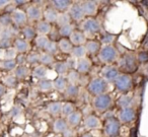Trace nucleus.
<instances>
[{
    "instance_id": "obj_1",
    "label": "nucleus",
    "mask_w": 148,
    "mask_h": 137,
    "mask_svg": "<svg viewBox=\"0 0 148 137\" xmlns=\"http://www.w3.org/2000/svg\"><path fill=\"white\" fill-rule=\"evenodd\" d=\"M108 88H109V83L101 77H95L89 81L87 84V92L91 96H101L103 94H108Z\"/></svg>"
},
{
    "instance_id": "obj_2",
    "label": "nucleus",
    "mask_w": 148,
    "mask_h": 137,
    "mask_svg": "<svg viewBox=\"0 0 148 137\" xmlns=\"http://www.w3.org/2000/svg\"><path fill=\"white\" fill-rule=\"evenodd\" d=\"M97 56H99V61L107 65H110L118 59V51L113 45L101 46Z\"/></svg>"
},
{
    "instance_id": "obj_3",
    "label": "nucleus",
    "mask_w": 148,
    "mask_h": 137,
    "mask_svg": "<svg viewBox=\"0 0 148 137\" xmlns=\"http://www.w3.org/2000/svg\"><path fill=\"white\" fill-rule=\"evenodd\" d=\"M114 84H115V87L118 92L126 94L132 89L133 79H132L131 75H129V74L121 73L117 77V79L114 81Z\"/></svg>"
},
{
    "instance_id": "obj_4",
    "label": "nucleus",
    "mask_w": 148,
    "mask_h": 137,
    "mask_svg": "<svg viewBox=\"0 0 148 137\" xmlns=\"http://www.w3.org/2000/svg\"><path fill=\"white\" fill-rule=\"evenodd\" d=\"M113 105L112 96L109 94H103L101 96H97L92 100V106L95 110L99 113H103L108 111Z\"/></svg>"
},
{
    "instance_id": "obj_5",
    "label": "nucleus",
    "mask_w": 148,
    "mask_h": 137,
    "mask_svg": "<svg viewBox=\"0 0 148 137\" xmlns=\"http://www.w3.org/2000/svg\"><path fill=\"white\" fill-rule=\"evenodd\" d=\"M81 32L88 35H95L101 31V25L95 17H86L80 25Z\"/></svg>"
},
{
    "instance_id": "obj_6",
    "label": "nucleus",
    "mask_w": 148,
    "mask_h": 137,
    "mask_svg": "<svg viewBox=\"0 0 148 137\" xmlns=\"http://www.w3.org/2000/svg\"><path fill=\"white\" fill-rule=\"evenodd\" d=\"M103 131L107 137H117L121 131V123L115 117H110L106 120Z\"/></svg>"
},
{
    "instance_id": "obj_7",
    "label": "nucleus",
    "mask_w": 148,
    "mask_h": 137,
    "mask_svg": "<svg viewBox=\"0 0 148 137\" xmlns=\"http://www.w3.org/2000/svg\"><path fill=\"white\" fill-rule=\"evenodd\" d=\"M11 21H12V25H16V27H25L27 23V17L25 11L23 9L15 8L10 12Z\"/></svg>"
},
{
    "instance_id": "obj_8",
    "label": "nucleus",
    "mask_w": 148,
    "mask_h": 137,
    "mask_svg": "<svg viewBox=\"0 0 148 137\" xmlns=\"http://www.w3.org/2000/svg\"><path fill=\"white\" fill-rule=\"evenodd\" d=\"M136 118V111L133 108H125L121 109L118 115V120L122 124H129L133 122Z\"/></svg>"
},
{
    "instance_id": "obj_9",
    "label": "nucleus",
    "mask_w": 148,
    "mask_h": 137,
    "mask_svg": "<svg viewBox=\"0 0 148 137\" xmlns=\"http://www.w3.org/2000/svg\"><path fill=\"white\" fill-rule=\"evenodd\" d=\"M103 76L101 78L106 80L108 83H111V82H114L117 77L120 75V70L118 67L116 66H113V65H107L105 68L103 69Z\"/></svg>"
},
{
    "instance_id": "obj_10",
    "label": "nucleus",
    "mask_w": 148,
    "mask_h": 137,
    "mask_svg": "<svg viewBox=\"0 0 148 137\" xmlns=\"http://www.w3.org/2000/svg\"><path fill=\"white\" fill-rule=\"evenodd\" d=\"M68 14L74 21H82L85 17L81 7V3H72L68 10Z\"/></svg>"
},
{
    "instance_id": "obj_11",
    "label": "nucleus",
    "mask_w": 148,
    "mask_h": 137,
    "mask_svg": "<svg viewBox=\"0 0 148 137\" xmlns=\"http://www.w3.org/2000/svg\"><path fill=\"white\" fill-rule=\"evenodd\" d=\"M27 21H40L43 17V10L40 6L36 4H32L25 10Z\"/></svg>"
},
{
    "instance_id": "obj_12",
    "label": "nucleus",
    "mask_w": 148,
    "mask_h": 137,
    "mask_svg": "<svg viewBox=\"0 0 148 137\" xmlns=\"http://www.w3.org/2000/svg\"><path fill=\"white\" fill-rule=\"evenodd\" d=\"M91 68V61L88 57H83L75 60V70L79 74H86Z\"/></svg>"
},
{
    "instance_id": "obj_13",
    "label": "nucleus",
    "mask_w": 148,
    "mask_h": 137,
    "mask_svg": "<svg viewBox=\"0 0 148 137\" xmlns=\"http://www.w3.org/2000/svg\"><path fill=\"white\" fill-rule=\"evenodd\" d=\"M81 7H82V10H83L84 15L85 17H92L93 15L97 14V9H99L97 2L92 1V0L83 1V2L81 3Z\"/></svg>"
},
{
    "instance_id": "obj_14",
    "label": "nucleus",
    "mask_w": 148,
    "mask_h": 137,
    "mask_svg": "<svg viewBox=\"0 0 148 137\" xmlns=\"http://www.w3.org/2000/svg\"><path fill=\"white\" fill-rule=\"evenodd\" d=\"M83 125L87 130H95L101 127V120L97 116L95 115H87L84 119H83Z\"/></svg>"
},
{
    "instance_id": "obj_15",
    "label": "nucleus",
    "mask_w": 148,
    "mask_h": 137,
    "mask_svg": "<svg viewBox=\"0 0 148 137\" xmlns=\"http://www.w3.org/2000/svg\"><path fill=\"white\" fill-rule=\"evenodd\" d=\"M65 120L68 124V127H70V128H76L82 122V114L79 111L75 110L72 114H70L68 117H66Z\"/></svg>"
},
{
    "instance_id": "obj_16",
    "label": "nucleus",
    "mask_w": 148,
    "mask_h": 137,
    "mask_svg": "<svg viewBox=\"0 0 148 137\" xmlns=\"http://www.w3.org/2000/svg\"><path fill=\"white\" fill-rule=\"evenodd\" d=\"M69 40L73 46H82L86 43V36L81 31L75 30L69 37Z\"/></svg>"
},
{
    "instance_id": "obj_17",
    "label": "nucleus",
    "mask_w": 148,
    "mask_h": 137,
    "mask_svg": "<svg viewBox=\"0 0 148 137\" xmlns=\"http://www.w3.org/2000/svg\"><path fill=\"white\" fill-rule=\"evenodd\" d=\"M72 3L73 2L68 1V0H53L51 2V4L53 6V8L58 13H61V12H68Z\"/></svg>"
},
{
    "instance_id": "obj_18",
    "label": "nucleus",
    "mask_w": 148,
    "mask_h": 137,
    "mask_svg": "<svg viewBox=\"0 0 148 137\" xmlns=\"http://www.w3.org/2000/svg\"><path fill=\"white\" fill-rule=\"evenodd\" d=\"M13 48L15 49V51L17 52V54H25L29 50V44L27 40H25L23 38H17L13 41L12 43Z\"/></svg>"
},
{
    "instance_id": "obj_19",
    "label": "nucleus",
    "mask_w": 148,
    "mask_h": 137,
    "mask_svg": "<svg viewBox=\"0 0 148 137\" xmlns=\"http://www.w3.org/2000/svg\"><path fill=\"white\" fill-rule=\"evenodd\" d=\"M68 129V124L64 118H57L53 123V130L56 134H63Z\"/></svg>"
},
{
    "instance_id": "obj_20",
    "label": "nucleus",
    "mask_w": 148,
    "mask_h": 137,
    "mask_svg": "<svg viewBox=\"0 0 148 137\" xmlns=\"http://www.w3.org/2000/svg\"><path fill=\"white\" fill-rule=\"evenodd\" d=\"M68 85V80L65 76H57L53 80V87L59 92H64Z\"/></svg>"
},
{
    "instance_id": "obj_21",
    "label": "nucleus",
    "mask_w": 148,
    "mask_h": 137,
    "mask_svg": "<svg viewBox=\"0 0 148 137\" xmlns=\"http://www.w3.org/2000/svg\"><path fill=\"white\" fill-rule=\"evenodd\" d=\"M51 23H47L45 21H38L37 27H36V32H37L38 36H48L51 33Z\"/></svg>"
},
{
    "instance_id": "obj_22",
    "label": "nucleus",
    "mask_w": 148,
    "mask_h": 137,
    "mask_svg": "<svg viewBox=\"0 0 148 137\" xmlns=\"http://www.w3.org/2000/svg\"><path fill=\"white\" fill-rule=\"evenodd\" d=\"M54 70L58 74V76H65L70 71V66L67 62L59 61L54 63Z\"/></svg>"
},
{
    "instance_id": "obj_23",
    "label": "nucleus",
    "mask_w": 148,
    "mask_h": 137,
    "mask_svg": "<svg viewBox=\"0 0 148 137\" xmlns=\"http://www.w3.org/2000/svg\"><path fill=\"white\" fill-rule=\"evenodd\" d=\"M57 45H58V50L65 54H71L72 49L74 47L71 44V42H70V40L65 39V38H61L59 40V42L57 43Z\"/></svg>"
},
{
    "instance_id": "obj_24",
    "label": "nucleus",
    "mask_w": 148,
    "mask_h": 137,
    "mask_svg": "<svg viewBox=\"0 0 148 137\" xmlns=\"http://www.w3.org/2000/svg\"><path fill=\"white\" fill-rule=\"evenodd\" d=\"M122 66L124 67V69L126 70H134L136 68V58L132 54H127L123 57V63Z\"/></svg>"
},
{
    "instance_id": "obj_25",
    "label": "nucleus",
    "mask_w": 148,
    "mask_h": 137,
    "mask_svg": "<svg viewBox=\"0 0 148 137\" xmlns=\"http://www.w3.org/2000/svg\"><path fill=\"white\" fill-rule=\"evenodd\" d=\"M84 47H85V49H86L87 54L95 55V54H99L101 46L99 42L90 40V41H86V43L84 44Z\"/></svg>"
},
{
    "instance_id": "obj_26",
    "label": "nucleus",
    "mask_w": 148,
    "mask_h": 137,
    "mask_svg": "<svg viewBox=\"0 0 148 137\" xmlns=\"http://www.w3.org/2000/svg\"><path fill=\"white\" fill-rule=\"evenodd\" d=\"M62 104L61 102H52L47 106V112L53 117H59L61 115L62 110Z\"/></svg>"
},
{
    "instance_id": "obj_27",
    "label": "nucleus",
    "mask_w": 148,
    "mask_h": 137,
    "mask_svg": "<svg viewBox=\"0 0 148 137\" xmlns=\"http://www.w3.org/2000/svg\"><path fill=\"white\" fill-rule=\"evenodd\" d=\"M38 88L40 92H49L54 89L53 87V80L49 79V78H43V79L38 81Z\"/></svg>"
},
{
    "instance_id": "obj_28",
    "label": "nucleus",
    "mask_w": 148,
    "mask_h": 137,
    "mask_svg": "<svg viewBox=\"0 0 148 137\" xmlns=\"http://www.w3.org/2000/svg\"><path fill=\"white\" fill-rule=\"evenodd\" d=\"M13 75L16 77V79H25L29 75V69L27 66L25 65H21L16 66L14 70H13Z\"/></svg>"
},
{
    "instance_id": "obj_29",
    "label": "nucleus",
    "mask_w": 148,
    "mask_h": 137,
    "mask_svg": "<svg viewBox=\"0 0 148 137\" xmlns=\"http://www.w3.org/2000/svg\"><path fill=\"white\" fill-rule=\"evenodd\" d=\"M43 17L45 19V21H47L49 23H56V21H57L58 12L53 7H49L43 12Z\"/></svg>"
},
{
    "instance_id": "obj_30",
    "label": "nucleus",
    "mask_w": 148,
    "mask_h": 137,
    "mask_svg": "<svg viewBox=\"0 0 148 137\" xmlns=\"http://www.w3.org/2000/svg\"><path fill=\"white\" fill-rule=\"evenodd\" d=\"M86 55H87V52H86V49H85L84 45L74 46L73 49H72L71 56H72V58H74L75 60L80 59V58H83V57H86Z\"/></svg>"
},
{
    "instance_id": "obj_31",
    "label": "nucleus",
    "mask_w": 148,
    "mask_h": 137,
    "mask_svg": "<svg viewBox=\"0 0 148 137\" xmlns=\"http://www.w3.org/2000/svg\"><path fill=\"white\" fill-rule=\"evenodd\" d=\"M48 74V68L44 65H37L33 70V76L37 79L41 80L43 78H46Z\"/></svg>"
},
{
    "instance_id": "obj_32",
    "label": "nucleus",
    "mask_w": 148,
    "mask_h": 137,
    "mask_svg": "<svg viewBox=\"0 0 148 137\" xmlns=\"http://www.w3.org/2000/svg\"><path fill=\"white\" fill-rule=\"evenodd\" d=\"M71 17H69L68 12H61V13H58V17H57V21H56V25H58L59 28L64 27V25H67L71 23Z\"/></svg>"
},
{
    "instance_id": "obj_33",
    "label": "nucleus",
    "mask_w": 148,
    "mask_h": 137,
    "mask_svg": "<svg viewBox=\"0 0 148 137\" xmlns=\"http://www.w3.org/2000/svg\"><path fill=\"white\" fill-rule=\"evenodd\" d=\"M21 33H23V37H25V40H27V42L32 41V40H35L36 35H37L36 29L31 27V25H25V27H23V30H21Z\"/></svg>"
},
{
    "instance_id": "obj_34",
    "label": "nucleus",
    "mask_w": 148,
    "mask_h": 137,
    "mask_svg": "<svg viewBox=\"0 0 148 137\" xmlns=\"http://www.w3.org/2000/svg\"><path fill=\"white\" fill-rule=\"evenodd\" d=\"M55 63V58L54 56L50 55V54L46 53V52H43V53L40 54V64L44 66H49L52 65V64Z\"/></svg>"
},
{
    "instance_id": "obj_35",
    "label": "nucleus",
    "mask_w": 148,
    "mask_h": 137,
    "mask_svg": "<svg viewBox=\"0 0 148 137\" xmlns=\"http://www.w3.org/2000/svg\"><path fill=\"white\" fill-rule=\"evenodd\" d=\"M14 35L15 32L12 25L5 29H0V40H12Z\"/></svg>"
},
{
    "instance_id": "obj_36",
    "label": "nucleus",
    "mask_w": 148,
    "mask_h": 137,
    "mask_svg": "<svg viewBox=\"0 0 148 137\" xmlns=\"http://www.w3.org/2000/svg\"><path fill=\"white\" fill-rule=\"evenodd\" d=\"M64 94H65V96L67 98H76L79 94V86L76 85V84L68 83Z\"/></svg>"
},
{
    "instance_id": "obj_37",
    "label": "nucleus",
    "mask_w": 148,
    "mask_h": 137,
    "mask_svg": "<svg viewBox=\"0 0 148 137\" xmlns=\"http://www.w3.org/2000/svg\"><path fill=\"white\" fill-rule=\"evenodd\" d=\"M75 31L74 29V25L72 23L70 25H64V27H61L59 28V36H61L62 38H65V39H69V37L71 36V34Z\"/></svg>"
},
{
    "instance_id": "obj_38",
    "label": "nucleus",
    "mask_w": 148,
    "mask_h": 137,
    "mask_svg": "<svg viewBox=\"0 0 148 137\" xmlns=\"http://www.w3.org/2000/svg\"><path fill=\"white\" fill-rule=\"evenodd\" d=\"M17 64L15 60H0V68L6 71H13Z\"/></svg>"
},
{
    "instance_id": "obj_39",
    "label": "nucleus",
    "mask_w": 148,
    "mask_h": 137,
    "mask_svg": "<svg viewBox=\"0 0 148 137\" xmlns=\"http://www.w3.org/2000/svg\"><path fill=\"white\" fill-rule=\"evenodd\" d=\"M132 104H133V96H131L128 94L122 96L119 100V105L121 107V109L132 108Z\"/></svg>"
},
{
    "instance_id": "obj_40",
    "label": "nucleus",
    "mask_w": 148,
    "mask_h": 137,
    "mask_svg": "<svg viewBox=\"0 0 148 137\" xmlns=\"http://www.w3.org/2000/svg\"><path fill=\"white\" fill-rule=\"evenodd\" d=\"M50 42V39L48 38V36H37L35 39L36 46L39 48L40 50H45V48L47 47L48 43Z\"/></svg>"
},
{
    "instance_id": "obj_41",
    "label": "nucleus",
    "mask_w": 148,
    "mask_h": 137,
    "mask_svg": "<svg viewBox=\"0 0 148 137\" xmlns=\"http://www.w3.org/2000/svg\"><path fill=\"white\" fill-rule=\"evenodd\" d=\"M67 80H68V83L70 84H76L78 85V82H79V78H80V74L76 71V70H70L67 74Z\"/></svg>"
},
{
    "instance_id": "obj_42",
    "label": "nucleus",
    "mask_w": 148,
    "mask_h": 137,
    "mask_svg": "<svg viewBox=\"0 0 148 137\" xmlns=\"http://www.w3.org/2000/svg\"><path fill=\"white\" fill-rule=\"evenodd\" d=\"M12 25L10 13H5V14L0 15V29H5Z\"/></svg>"
},
{
    "instance_id": "obj_43",
    "label": "nucleus",
    "mask_w": 148,
    "mask_h": 137,
    "mask_svg": "<svg viewBox=\"0 0 148 137\" xmlns=\"http://www.w3.org/2000/svg\"><path fill=\"white\" fill-rule=\"evenodd\" d=\"M74 111H75V109H74V106L71 103H63V104H62L61 115L64 117V119L69 116L70 114H72Z\"/></svg>"
},
{
    "instance_id": "obj_44",
    "label": "nucleus",
    "mask_w": 148,
    "mask_h": 137,
    "mask_svg": "<svg viewBox=\"0 0 148 137\" xmlns=\"http://www.w3.org/2000/svg\"><path fill=\"white\" fill-rule=\"evenodd\" d=\"M3 51V57L2 60H15L17 56V52L13 47H10L6 50H2Z\"/></svg>"
},
{
    "instance_id": "obj_45",
    "label": "nucleus",
    "mask_w": 148,
    "mask_h": 137,
    "mask_svg": "<svg viewBox=\"0 0 148 137\" xmlns=\"http://www.w3.org/2000/svg\"><path fill=\"white\" fill-rule=\"evenodd\" d=\"M3 84L5 87H15L17 84V79L14 75H7L3 78Z\"/></svg>"
},
{
    "instance_id": "obj_46",
    "label": "nucleus",
    "mask_w": 148,
    "mask_h": 137,
    "mask_svg": "<svg viewBox=\"0 0 148 137\" xmlns=\"http://www.w3.org/2000/svg\"><path fill=\"white\" fill-rule=\"evenodd\" d=\"M58 51H59V50H58L57 43L54 42V41H51V40H50V42L48 43L47 47H46L45 50H44V52H46V53L50 54V55H52V56L55 55Z\"/></svg>"
},
{
    "instance_id": "obj_47",
    "label": "nucleus",
    "mask_w": 148,
    "mask_h": 137,
    "mask_svg": "<svg viewBox=\"0 0 148 137\" xmlns=\"http://www.w3.org/2000/svg\"><path fill=\"white\" fill-rule=\"evenodd\" d=\"M27 63L29 64H33V65H36V64L40 63V53H37V52H32L29 55L27 56Z\"/></svg>"
},
{
    "instance_id": "obj_48",
    "label": "nucleus",
    "mask_w": 148,
    "mask_h": 137,
    "mask_svg": "<svg viewBox=\"0 0 148 137\" xmlns=\"http://www.w3.org/2000/svg\"><path fill=\"white\" fill-rule=\"evenodd\" d=\"M114 40H115V36L112 35V34H107V35L103 36V39H101V44H103V46L112 45L113 42H114Z\"/></svg>"
},
{
    "instance_id": "obj_49",
    "label": "nucleus",
    "mask_w": 148,
    "mask_h": 137,
    "mask_svg": "<svg viewBox=\"0 0 148 137\" xmlns=\"http://www.w3.org/2000/svg\"><path fill=\"white\" fill-rule=\"evenodd\" d=\"M12 41L11 40H0V50H6L11 47Z\"/></svg>"
},
{
    "instance_id": "obj_50",
    "label": "nucleus",
    "mask_w": 148,
    "mask_h": 137,
    "mask_svg": "<svg viewBox=\"0 0 148 137\" xmlns=\"http://www.w3.org/2000/svg\"><path fill=\"white\" fill-rule=\"evenodd\" d=\"M15 61H16L17 66L25 65V64L27 63V56H25L23 54H19V55H17L16 58H15Z\"/></svg>"
},
{
    "instance_id": "obj_51",
    "label": "nucleus",
    "mask_w": 148,
    "mask_h": 137,
    "mask_svg": "<svg viewBox=\"0 0 148 137\" xmlns=\"http://www.w3.org/2000/svg\"><path fill=\"white\" fill-rule=\"evenodd\" d=\"M21 114V109L18 106H14L10 111V115L12 117H17Z\"/></svg>"
},
{
    "instance_id": "obj_52",
    "label": "nucleus",
    "mask_w": 148,
    "mask_h": 137,
    "mask_svg": "<svg viewBox=\"0 0 148 137\" xmlns=\"http://www.w3.org/2000/svg\"><path fill=\"white\" fill-rule=\"evenodd\" d=\"M74 134H75V132H74L73 129L68 127V129L62 135H63V137H74Z\"/></svg>"
},
{
    "instance_id": "obj_53",
    "label": "nucleus",
    "mask_w": 148,
    "mask_h": 137,
    "mask_svg": "<svg viewBox=\"0 0 148 137\" xmlns=\"http://www.w3.org/2000/svg\"><path fill=\"white\" fill-rule=\"evenodd\" d=\"M138 59H139V61L141 62H145L148 60V54L145 53V52H142V53H140L139 55H138Z\"/></svg>"
},
{
    "instance_id": "obj_54",
    "label": "nucleus",
    "mask_w": 148,
    "mask_h": 137,
    "mask_svg": "<svg viewBox=\"0 0 148 137\" xmlns=\"http://www.w3.org/2000/svg\"><path fill=\"white\" fill-rule=\"evenodd\" d=\"M10 3H11V1H7V0H0V9L7 7V5L10 4Z\"/></svg>"
},
{
    "instance_id": "obj_55",
    "label": "nucleus",
    "mask_w": 148,
    "mask_h": 137,
    "mask_svg": "<svg viewBox=\"0 0 148 137\" xmlns=\"http://www.w3.org/2000/svg\"><path fill=\"white\" fill-rule=\"evenodd\" d=\"M6 92V87L3 83H0V96H2L3 94Z\"/></svg>"
},
{
    "instance_id": "obj_56",
    "label": "nucleus",
    "mask_w": 148,
    "mask_h": 137,
    "mask_svg": "<svg viewBox=\"0 0 148 137\" xmlns=\"http://www.w3.org/2000/svg\"><path fill=\"white\" fill-rule=\"evenodd\" d=\"M81 137H93V135L91 134V133L87 132V133H84V134H82V136Z\"/></svg>"
},
{
    "instance_id": "obj_57",
    "label": "nucleus",
    "mask_w": 148,
    "mask_h": 137,
    "mask_svg": "<svg viewBox=\"0 0 148 137\" xmlns=\"http://www.w3.org/2000/svg\"><path fill=\"white\" fill-rule=\"evenodd\" d=\"M25 1H14V4H25Z\"/></svg>"
}]
</instances>
